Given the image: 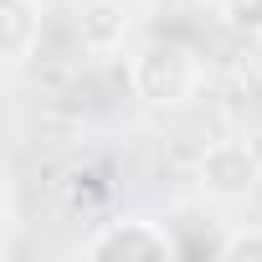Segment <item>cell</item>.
<instances>
[{
  "label": "cell",
  "instance_id": "3",
  "mask_svg": "<svg viewBox=\"0 0 262 262\" xmlns=\"http://www.w3.org/2000/svg\"><path fill=\"white\" fill-rule=\"evenodd\" d=\"M88 257H98V262H134V257H170V252H180V242L165 231V226H155V221H139V216H123V221H103L98 226V236L82 247Z\"/></svg>",
  "mask_w": 262,
  "mask_h": 262
},
{
  "label": "cell",
  "instance_id": "5",
  "mask_svg": "<svg viewBox=\"0 0 262 262\" xmlns=\"http://www.w3.org/2000/svg\"><path fill=\"white\" fill-rule=\"evenodd\" d=\"M77 31H82V47L88 52H113L123 41V31H128V16H123L118 0H88Z\"/></svg>",
  "mask_w": 262,
  "mask_h": 262
},
{
  "label": "cell",
  "instance_id": "4",
  "mask_svg": "<svg viewBox=\"0 0 262 262\" xmlns=\"http://www.w3.org/2000/svg\"><path fill=\"white\" fill-rule=\"evenodd\" d=\"M41 41V6L36 0H0V52L6 67H26V57Z\"/></svg>",
  "mask_w": 262,
  "mask_h": 262
},
{
  "label": "cell",
  "instance_id": "6",
  "mask_svg": "<svg viewBox=\"0 0 262 262\" xmlns=\"http://www.w3.org/2000/svg\"><path fill=\"white\" fill-rule=\"evenodd\" d=\"M221 21L242 36H262V0H221Z\"/></svg>",
  "mask_w": 262,
  "mask_h": 262
},
{
  "label": "cell",
  "instance_id": "2",
  "mask_svg": "<svg viewBox=\"0 0 262 262\" xmlns=\"http://www.w3.org/2000/svg\"><path fill=\"white\" fill-rule=\"evenodd\" d=\"M257 180H262V155L247 139H216V144H206V155H201V185L211 195L236 201V195L257 190Z\"/></svg>",
  "mask_w": 262,
  "mask_h": 262
},
{
  "label": "cell",
  "instance_id": "7",
  "mask_svg": "<svg viewBox=\"0 0 262 262\" xmlns=\"http://www.w3.org/2000/svg\"><path fill=\"white\" fill-rule=\"evenodd\" d=\"M216 257H231V262H262V231L257 226H247V231H231V236H221L216 242Z\"/></svg>",
  "mask_w": 262,
  "mask_h": 262
},
{
  "label": "cell",
  "instance_id": "1",
  "mask_svg": "<svg viewBox=\"0 0 262 262\" xmlns=\"http://www.w3.org/2000/svg\"><path fill=\"white\" fill-rule=\"evenodd\" d=\"M128 82L155 108H180L201 93V57L180 41H149L128 67Z\"/></svg>",
  "mask_w": 262,
  "mask_h": 262
}]
</instances>
